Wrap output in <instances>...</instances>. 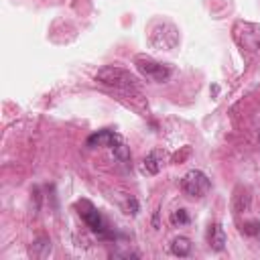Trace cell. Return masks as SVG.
<instances>
[{"label": "cell", "mask_w": 260, "mask_h": 260, "mask_svg": "<svg viewBox=\"0 0 260 260\" xmlns=\"http://www.w3.org/2000/svg\"><path fill=\"white\" fill-rule=\"evenodd\" d=\"M95 81L108 85V87H118V89H136L138 79L122 69V67H114V65H106L95 73Z\"/></svg>", "instance_id": "1"}, {"label": "cell", "mask_w": 260, "mask_h": 260, "mask_svg": "<svg viewBox=\"0 0 260 260\" xmlns=\"http://www.w3.org/2000/svg\"><path fill=\"white\" fill-rule=\"evenodd\" d=\"M246 234H250V236H254L258 242H260V221H250V223H246V228H242Z\"/></svg>", "instance_id": "13"}, {"label": "cell", "mask_w": 260, "mask_h": 260, "mask_svg": "<svg viewBox=\"0 0 260 260\" xmlns=\"http://www.w3.org/2000/svg\"><path fill=\"white\" fill-rule=\"evenodd\" d=\"M207 244L213 252H221L225 248V232L219 223H211L207 230Z\"/></svg>", "instance_id": "6"}, {"label": "cell", "mask_w": 260, "mask_h": 260, "mask_svg": "<svg viewBox=\"0 0 260 260\" xmlns=\"http://www.w3.org/2000/svg\"><path fill=\"white\" fill-rule=\"evenodd\" d=\"M171 252L179 258H185L191 254V240L185 238V236H177L173 242H171Z\"/></svg>", "instance_id": "9"}, {"label": "cell", "mask_w": 260, "mask_h": 260, "mask_svg": "<svg viewBox=\"0 0 260 260\" xmlns=\"http://www.w3.org/2000/svg\"><path fill=\"white\" fill-rule=\"evenodd\" d=\"M75 209H77V213L81 215V219L87 223V228H89L91 232H95L100 238H114V234L108 232V225H106L102 213L98 211V207H95L91 201L79 199V201L75 203Z\"/></svg>", "instance_id": "2"}, {"label": "cell", "mask_w": 260, "mask_h": 260, "mask_svg": "<svg viewBox=\"0 0 260 260\" xmlns=\"http://www.w3.org/2000/svg\"><path fill=\"white\" fill-rule=\"evenodd\" d=\"M134 65H136V69H138L144 77H148V79H152V81L162 83V81H167V79L171 77V69H169V65L158 63V61H154L152 57L136 55V57H134Z\"/></svg>", "instance_id": "4"}, {"label": "cell", "mask_w": 260, "mask_h": 260, "mask_svg": "<svg viewBox=\"0 0 260 260\" xmlns=\"http://www.w3.org/2000/svg\"><path fill=\"white\" fill-rule=\"evenodd\" d=\"M152 223H154V228H158V209L154 211V217H152Z\"/></svg>", "instance_id": "15"}, {"label": "cell", "mask_w": 260, "mask_h": 260, "mask_svg": "<svg viewBox=\"0 0 260 260\" xmlns=\"http://www.w3.org/2000/svg\"><path fill=\"white\" fill-rule=\"evenodd\" d=\"M162 158H165V154L160 152V150H152V152H148L146 156H144V173H148V175H156L160 169H162Z\"/></svg>", "instance_id": "8"}, {"label": "cell", "mask_w": 260, "mask_h": 260, "mask_svg": "<svg viewBox=\"0 0 260 260\" xmlns=\"http://www.w3.org/2000/svg\"><path fill=\"white\" fill-rule=\"evenodd\" d=\"M250 199H252V197H250V189L238 185L236 191H234V197H232V207H234V211H236V213L248 211V209H250Z\"/></svg>", "instance_id": "7"}, {"label": "cell", "mask_w": 260, "mask_h": 260, "mask_svg": "<svg viewBox=\"0 0 260 260\" xmlns=\"http://www.w3.org/2000/svg\"><path fill=\"white\" fill-rule=\"evenodd\" d=\"M120 140H122V136H120L118 132H114V130H100V132L87 136L85 144H87L89 148H98V146H110V148H112V146H116Z\"/></svg>", "instance_id": "5"}, {"label": "cell", "mask_w": 260, "mask_h": 260, "mask_svg": "<svg viewBox=\"0 0 260 260\" xmlns=\"http://www.w3.org/2000/svg\"><path fill=\"white\" fill-rule=\"evenodd\" d=\"M49 252H51V242L47 238H39L30 246V256H35V258H45Z\"/></svg>", "instance_id": "10"}, {"label": "cell", "mask_w": 260, "mask_h": 260, "mask_svg": "<svg viewBox=\"0 0 260 260\" xmlns=\"http://www.w3.org/2000/svg\"><path fill=\"white\" fill-rule=\"evenodd\" d=\"M181 189H183L185 195L199 199V197H205V195L209 193L211 181H209V177H207L203 171L193 169V171H189V173L181 179Z\"/></svg>", "instance_id": "3"}, {"label": "cell", "mask_w": 260, "mask_h": 260, "mask_svg": "<svg viewBox=\"0 0 260 260\" xmlns=\"http://www.w3.org/2000/svg\"><path fill=\"white\" fill-rule=\"evenodd\" d=\"M128 213H132V215H136V213H138V201H136L134 197H130V199H128Z\"/></svg>", "instance_id": "14"}, {"label": "cell", "mask_w": 260, "mask_h": 260, "mask_svg": "<svg viewBox=\"0 0 260 260\" xmlns=\"http://www.w3.org/2000/svg\"><path fill=\"white\" fill-rule=\"evenodd\" d=\"M169 219H171V223H173L175 228H177V225L181 228V225H187V223H189V213H187V209H175Z\"/></svg>", "instance_id": "12"}, {"label": "cell", "mask_w": 260, "mask_h": 260, "mask_svg": "<svg viewBox=\"0 0 260 260\" xmlns=\"http://www.w3.org/2000/svg\"><path fill=\"white\" fill-rule=\"evenodd\" d=\"M112 150H114V156H116L120 162H128V160H130V148L124 144V140H120L116 146H112Z\"/></svg>", "instance_id": "11"}]
</instances>
